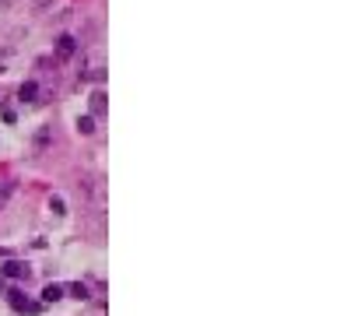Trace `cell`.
I'll return each instance as SVG.
<instances>
[{"label": "cell", "instance_id": "1", "mask_svg": "<svg viewBox=\"0 0 361 316\" xmlns=\"http://www.w3.org/2000/svg\"><path fill=\"white\" fill-rule=\"evenodd\" d=\"M25 274H28V267L21 260H7L4 264V278H25Z\"/></svg>", "mask_w": 361, "mask_h": 316}, {"label": "cell", "instance_id": "2", "mask_svg": "<svg viewBox=\"0 0 361 316\" xmlns=\"http://www.w3.org/2000/svg\"><path fill=\"white\" fill-rule=\"evenodd\" d=\"M56 49H60V57H71L74 49H77V42H74V35H60V39H56Z\"/></svg>", "mask_w": 361, "mask_h": 316}, {"label": "cell", "instance_id": "3", "mask_svg": "<svg viewBox=\"0 0 361 316\" xmlns=\"http://www.w3.org/2000/svg\"><path fill=\"white\" fill-rule=\"evenodd\" d=\"M56 299H64V285H46L42 288V302H56Z\"/></svg>", "mask_w": 361, "mask_h": 316}, {"label": "cell", "instance_id": "4", "mask_svg": "<svg viewBox=\"0 0 361 316\" xmlns=\"http://www.w3.org/2000/svg\"><path fill=\"white\" fill-rule=\"evenodd\" d=\"M7 299H11V306H14L18 313H25V309H28V299H25L18 288H14V292H7Z\"/></svg>", "mask_w": 361, "mask_h": 316}, {"label": "cell", "instance_id": "5", "mask_svg": "<svg viewBox=\"0 0 361 316\" xmlns=\"http://www.w3.org/2000/svg\"><path fill=\"white\" fill-rule=\"evenodd\" d=\"M14 190H18V183H14V179H7V183H4V186H0V207H4V204H7V197H11V193H14Z\"/></svg>", "mask_w": 361, "mask_h": 316}, {"label": "cell", "instance_id": "6", "mask_svg": "<svg viewBox=\"0 0 361 316\" xmlns=\"http://www.w3.org/2000/svg\"><path fill=\"white\" fill-rule=\"evenodd\" d=\"M35 91H39V84H35V81H25L18 95H21V98H35Z\"/></svg>", "mask_w": 361, "mask_h": 316}, {"label": "cell", "instance_id": "7", "mask_svg": "<svg viewBox=\"0 0 361 316\" xmlns=\"http://www.w3.org/2000/svg\"><path fill=\"white\" fill-rule=\"evenodd\" d=\"M77 130H81V134H95V120H91V116H81V120H77Z\"/></svg>", "mask_w": 361, "mask_h": 316}, {"label": "cell", "instance_id": "8", "mask_svg": "<svg viewBox=\"0 0 361 316\" xmlns=\"http://www.w3.org/2000/svg\"><path fill=\"white\" fill-rule=\"evenodd\" d=\"M71 295H74V299H88V285H81V281L71 285Z\"/></svg>", "mask_w": 361, "mask_h": 316}, {"label": "cell", "instance_id": "9", "mask_svg": "<svg viewBox=\"0 0 361 316\" xmlns=\"http://www.w3.org/2000/svg\"><path fill=\"white\" fill-rule=\"evenodd\" d=\"M102 106H105V95H102V91H95V95H91V109H95V113H102Z\"/></svg>", "mask_w": 361, "mask_h": 316}, {"label": "cell", "instance_id": "10", "mask_svg": "<svg viewBox=\"0 0 361 316\" xmlns=\"http://www.w3.org/2000/svg\"><path fill=\"white\" fill-rule=\"evenodd\" d=\"M49 207H53V215H67V211H64V197H53Z\"/></svg>", "mask_w": 361, "mask_h": 316}, {"label": "cell", "instance_id": "11", "mask_svg": "<svg viewBox=\"0 0 361 316\" xmlns=\"http://www.w3.org/2000/svg\"><path fill=\"white\" fill-rule=\"evenodd\" d=\"M0 292H4V281H0Z\"/></svg>", "mask_w": 361, "mask_h": 316}]
</instances>
